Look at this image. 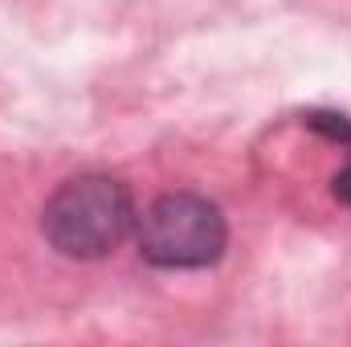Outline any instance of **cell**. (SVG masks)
<instances>
[{
    "mask_svg": "<svg viewBox=\"0 0 351 347\" xmlns=\"http://www.w3.org/2000/svg\"><path fill=\"white\" fill-rule=\"evenodd\" d=\"M131 225H135V200H131L127 184L98 172L66 180L49 196L45 217H41L49 246L62 258L78 261L106 258L110 250H119L127 241Z\"/></svg>",
    "mask_w": 351,
    "mask_h": 347,
    "instance_id": "6da1fadb",
    "label": "cell"
},
{
    "mask_svg": "<svg viewBox=\"0 0 351 347\" xmlns=\"http://www.w3.org/2000/svg\"><path fill=\"white\" fill-rule=\"evenodd\" d=\"M225 241L221 208L196 192L160 196L139 221V254L160 270H204L225 254Z\"/></svg>",
    "mask_w": 351,
    "mask_h": 347,
    "instance_id": "7a4b0ae2",
    "label": "cell"
}]
</instances>
